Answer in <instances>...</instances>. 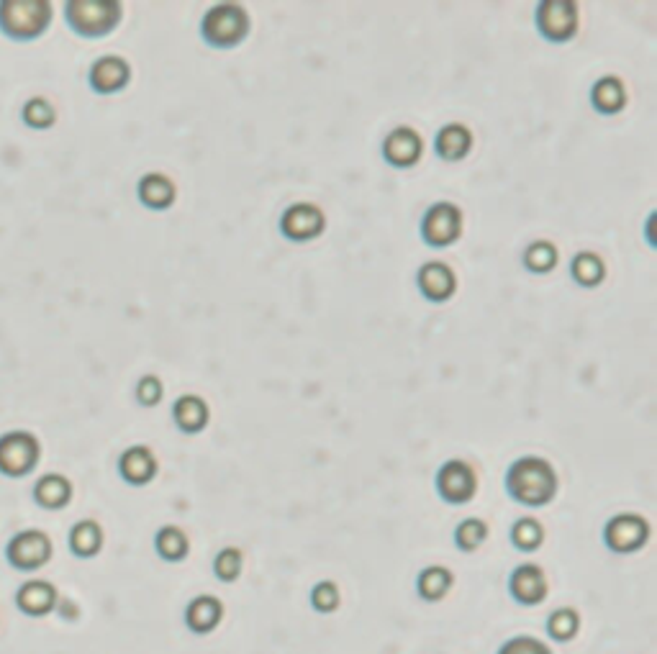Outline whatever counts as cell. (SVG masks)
<instances>
[{
	"label": "cell",
	"instance_id": "cell-1",
	"mask_svg": "<svg viewBox=\"0 0 657 654\" xmlns=\"http://www.w3.org/2000/svg\"><path fill=\"white\" fill-rule=\"evenodd\" d=\"M506 490L521 506L539 508L555 501L560 480L550 462L527 454V457H519L506 472Z\"/></svg>",
	"mask_w": 657,
	"mask_h": 654
},
{
	"label": "cell",
	"instance_id": "cell-2",
	"mask_svg": "<svg viewBox=\"0 0 657 654\" xmlns=\"http://www.w3.org/2000/svg\"><path fill=\"white\" fill-rule=\"evenodd\" d=\"M252 29L249 13L242 3H216L201 21V36L208 47L234 49L244 42Z\"/></svg>",
	"mask_w": 657,
	"mask_h": 654
},
{
	"label": "cell",
	"instance_id": "cell-3",
	"mask_svg": "<svg viewBox=\"0 0 657 654\" xmlns=\"http://www.w3.org/2000/svg\"><path fill=\"white\" fill-rule=\"evenodd\" d=\"M52 21L49 0H0V31L16 42L39 39Z\"/></svg>",
	"mask_w": 657,
	"mask_h": 654
},
{
	"label": "cell",
	"instance_id": "cell-4",
	"mask_svg": "<svg viewBox=\"0 0 657 654\" xmlns=\"http://www.w3.org/2000/svg\"><path fill=\"white\" fill-rule=\"evenodd\" d=\"M65 16L77 36L101 39L121 24L124 6L119 0H67Z\"/></svg>",
	"mask_w": 657,
	"mask_h": 654
},
{
	"label": "cell",
	"instance_id": "cell-5",
	"mask_svg": "<svg viewBox=\"0 0 657 654\" xmlns=\"http://www.w3.org/2000/svg\"><path fill=\"white\" fill-rule=\"evenodd\" d=\"M539 36L550 44H568L581 29V8L575 0H542L534 11Z\"/></svg>",
	"mask_w": 657,
	"mask_h": 654
},
{
	"label": "cell",
	"instance_id": "cell-6",
	"mask_svg": "<svg viewBox=\"0 0 657 654\" xmlns=\"http://www.w3.org/2000/svg\"><path fill=\"white\" fill-rule=\"evenodd\" d=\"M42 457L39 439L29 431H11L0 436V475L26 478Z\"/></svg>",
	"mask_w": 657,
	"mask_h": 654
},
{
	"label": "cell",
	"instance_id": "cell-7",
	"mask_svg": "<svg viewBox=\"0 0 657 654\" xmlns=\"http://www.w3.org/2000/svg\"><path fill=\"white\" fill-rule=\"evenodd\" d=\"M462 236V211L450 201H439L421 218V239L432 249H447Z\"/></svg>",
	"mask_w": 657,
	"mask_h": 654
},
{
	"label": "cell",
	"instance_id": "cell-8",
	"mask_svg": "<svg viewBox=\"0 0 657 654\" xmlns=\"http://www.w3.org/2000/svg\"><path fill=\"white\" fill-rule=\"evenodd\" d=\"M434 488L444 503L465 506L478 493V475H475L473 465H468L465 460H447L437 470Z\"/></svg>",
	"mask_w": 657,
	"mask_h": 654
},
{
	"label": "cell",
	"instance_id": "cell-9",
	"mask_svg": "<svg viewBox=\"0 0 657 654\" xmlns=\"http://www.w3.org/2000/svg\"><path fill=\"white\" fill-rule=\"evenodd\" d=\"M6 557L21 572L39 570V567H44L52 560V539L39 529L18 531L16 537L8 542Z\"/></svg>",
	"mask_w": 657,
	"mask_h": 654
},
{
	"label": "cell",
	"instance_id": "cell-10",
	"mask_svg": "<svg viewBox=\"0 0 657 654\" xmlns=\"http://www.w3.org/2000/svg\"><path fill=\"white\" fill-rule=\"evenodd\" d=\"M650 539V524L637 513H619L604 526V544L616 554L640 552Z\"/></svg>",
	"mask_w": 657,
	"mask_h": 654
},
{
	"label": "cell",
	"instance_id": "cell-11",
	"mask_svg": "<svg viewBox=\"0 0 657 654\" xmlns=\"http://www.w3.org/2000/svg\"><path fill=\"white\" fill-rule=\"evenodd\" d=\"M326 231V216L319 206L314 203H293L291 208H285L280 216V234L288 242H311L319 239Z\"/></svg>",
	"mask_w": 657,
	"mask_h": 654
},
{
	"label": "cell",
	"instance_id": "cell-12",
	"mask_svg": "<svg viewBox=\"0 0 657 654\" xmlns=\"http://www.w3.org/2000/svg\"><path fill=\"white\" fill-rule=\"evenodd\" d=\"M421 154H424V142H421L419 131L411 129V126H398L385 136L383 160L396 170L414 167L421 160Z\"/></svg>",
	"mask_w": 657,
	"mask_h": 654
},
{
	"label": "cell",
	"instance_id": "cell-13",
	"mask_svg": "<svg viewBox=\"0 0 657 654\" xmlns=\"http://www.w3.org/2000/svg\"><path fill=\"white\" fill-rule=\"evenodd\" d=\"M90 88L101 95L121 93L131 83V67L124 57L108 54V57L95 59L88 72Z\"/></svg>",
	"mask_w": 657,
	"mask_h": 654
},
{
	"label": "cell",
	"instance_id": "cell-14",
	"mask_svg": "<svg viewBox=\"0 0 657 654\" xmlns=\"http://www.w3.org/2000/svg\"><path fill=\"white\" fill-rule=\"evenodd\" d=\"M416 285L429 303H447L457 290V275L444 262H427L416 272Z\"/></svg>",
	"mask_w": 657,
	"mask_h": 654
},
{
	"label": "cell",
	"instance_id": "cell-15",
	"mask_svg": "<svg viewBox=\"0 0 657 654\" xmlns=\"http://www.w3.org/2000/svg\"><path fill=\"white\" fill-rule=\"evenodd\" d=\"M509 590L521 606H537L547 598V578L542 567L519 565L509 578Z\"/></svg>",
	"mask_w": 657,
	"mask_h": 654
},
{
	"label": "cell",
	"instance_id": "cell-16",
	"mask_svg": "<svg viewBox=\"0 0 657 654\" xmlns=\"http://www.w3.org/2000/svg\"><path fill=\"white\" fill-rule=\"evenodd\" d=\"M57 588L49 580H29L18 588L16 593V606L18 611L26 616H47L57 606Z\"/></svg>",
	"mask_w": 657,
	"mask_h": 654
},
{
	"label": "cell",
	"instance_id": "cell-17",
	"mask_svg": "<svg viewBox=\"0 0 657 654\" xmlns=\"http://www.w3.org/2000/svg\"><path fill=\"white\" fill-rule=\"evenodd\" d=\"M473 149V131L465 124H447L437 131L434 139V152L444 162L465 160Z\"/></svg>",
	"mask_w": 657,
	"mask_h": 654
},
{
	"label": "cell",
	"instance_id": "cell-18",
	"mask_svg": "<svg viewBox=\"0 0 657 654\" xmlns=\"http://www.w3.org/2000/svg\"><path fill=\"white\" fill-rule=\"evenodd\" d=\"M119 472L129 485H147L157 475V457L149 447H129L119 457Z\"/></svg>",
	"mask_w": 657,
	"mask_h": 654
},
{
	"label": "cell",
	"instance_id": "cell-19",
	"mask_svg": "<svg viewBox=\"0 0 657 654\" xmlns=\"http://www.w3.org/2000/svg\"><path fill=\"white\" fill-rule=\"evenodd\" d=\"M208 419H211V411L201 395H180L178 401L172 403V421L183 434H201L208 426Z\"/></svg>",
	"mask_w": 657,
	"mask_h": 654
},
{
	"label": "cell",
	"instance_id": "cell-20",
	"mask_svg": "<svg viewBox=\"0 0 657 654\" xmlns=\"http://www.w3.org/2000/svg\"><path fill=\"white\" fill-rule=\"evenodd\" d=\"M137 195L142 206H147L149 211H167L175 203V198H178V188L162 172H149V175L139 180Z\"/></svg>",
	"mask_w": 657,
	"mask_h": 654
},
{
	"label": "cell",
	"instance_id": "cell-21",
	"mask_svg": "<svg viewBox=\"0 0 657 654\" xmlns=\"http://www.w3.org/2000/svg\"><path fill=\"white\" fill-rule=\"evenodd\" d=\"M591 106L601 116H616L627 106V88L616 75H606L596 80L591 88Z\"/></svg>",
	"mask_w": 657,
	"mask_h": 654
},
{
	"label": "cell",
	"instance_id": "cell-22",
	"mask_svg": "<svg viewBox=\"0 0 657 654\" xmlns=\"http://www.w3.org/2000/svg\"><path fill=\"white\" fill-rule=\"evenodd\" d=\"M224 619V603L214 596H198L185 608V624L196 634H211Z\"/></svg>",
	"mask_w": 657,
	"mask_h": 654
},
{
	"label": "cell",
	"instance_id": "cell-23",
	"mask_svg": "<svg viewBox=\"0 0 657 654\" xmlns=\"http://www.w3.org/2000/svg\"><path fill=\"white\" fill-rule=\"evenodd\" d=\"M34 501L47 511H60L72 501V483L65 475L49 472L44 478L36 480L34 485Z\"/></svg>",
	"mask_w": 657,
	"mask_h": 654
},
{
	"label": "cell",
	"instance_id": "cell-24",
	"mask_svg": "<svg viewBox=\"0 0 657 654\" xmlns=\"http://www.w3.org/2000/svg\"><path fill=\"white\" fill-rule=\"evenodd\" d=\"M101 547H103V529L98 521L93 519L77 521V524L70 529V549L75 557L90 560V557H95V554L101 552Z\"/></svg>",
	"mask_w": 657,
	"mask_h": 654
},
{
	"label": "cell",
	"instance_id": "cell-25",
	"mask_svg": "<svg viewBox=\"0 0 657 654\" xmlns=\"http://www.w3.org/2000/svg\"><path fill=\"white\" fill-rule=\"evenodd\" d=\"M452 585H455V575L442 565L424 567L419 572V578H416V590H419V596L424 601H442L450 593Z\"/></svg>",
	"mask_w": 657,
	"mask_h": 654
},
{
	"label": "cell",
	"instance_id": "cell-26",
	"mask_svg": "<svg viewBox=\"0 0 657 654\" xmlns=\"http://www.w3.org/2000/svg\"><path fill=\"white\" fill-rule=\"evenodd\" d=\"M570 277L581 288H598L606 280V265L596 252L575 254L570 262Z\"/></svg>",
	"mask_w": 657,
	"mask_h": 654
},
{
	"label": "cell",
	"instance_id": "cell-27",
	"mask_svg": "<svg viewBox=\"0 0 657 654\" xmlns=\"http://www.w3.org/2000/svg\"><path fill=\"white\" fill-rule=\"evenodd\" d=\"M154 549L165 562H183L190 552L188 534L180 526H162L154 537Z\"/></svg>",
	"mask_w": 657,
	"mask_h": 654
},
{
	"label": "cell",
	"instance_id": "cell-28",
	"mask_svg": "<svg viewBox=\"0 0 657 654\" xmlns=\"http://www.w3.org/2000/svg\"><path fill=\"white\" fill-rule=\"evenodd\" d=\"M557 260H560V252L552 242H545V239H539V242H532L524 254H521V262L527 267L532 275H547L557 267Z\"/></svg>",
	"mask_w": 657,
	"mask_h": 654
},
{
	"label": "cell",
	"instance_id": "cell-29",
	"mask_svg": "<svg viewBox=\"0 0 657 654\" xmlns=\"http://www.w3.org/2000/svg\"><path fill=\"white\" fill-rule=\"evenodd\" d=\"M511 544H514L516 549H521V552H534V549L545 544V529H542V524H539L537 519L524 516V519H519L511 526Z\"/></svg>",
	"mask_w": 657,
	"mask_h": 654
},
{
	"label": "cell",
	"instance_id": "cell-30",
	"mask_svg": "<svg viewBox=\"0 0 657 654\" xmlns=\"http://www.w3.org/2000/svg\"><path fill=\"white\" fill-rule=\"evenodd\" d=\"M581 629V616L573 608H560L547 619V634L557 642H570Z\"/></svg>",
	"mask_w": 657,
	"mask_h": 654
},
{
	"label": "cell",
	"instance_id": "cell-31",
	"mask_svg": "<svg viewBox=\"0 0 657 654\" xmlns=\"http://www.w3.org/2000/svg\"><path fill=\"white\" fill-rule=\"evenodd\" d=\"M488 539V526L486 521L480 519H465L457 524L455 529V544L462 552H475V549L483 547V542Z\"/></svg>",
	"mask_w": 657,
	"mask_h": 654
},
{
	"label": "cell",
	"instance_id": "cell-32",
	"mask_svg": "<svg viewBox=\"0 0 657 654\" xmlns=\"http://www.w3.org/2000/svg\"><path fill=\"white\" fill-rule=\"evenodd\" d=\"M242 567H244V557L237 547H226L216 554L214 572L221 583H234V580L242 575Z\"/></svg>",
	"mask_w": 657,
	"mask_h": 654
},
{
	"label": "cell",
	"instance_id": "cell-33",
	"mask_svg": "<svg viewBox=\"0 0 657 654\" xmlns=\"http://www.w3.org/2000/svg\"><path fill=\"white\" fill-rule=\"evenodd\" d=\"M21 116H24L26 126H31V129H49L57 121V111H54V106L47 98H31Z\"/></svg>",
	"mask_w": 657,
	"mask_h": 654
},
{
	"label": "cell",
	"instance_id": "cell-34",
	"mask_svg": "<svg viewBox=\"0 0 657 654\" xmlns=\"http://www.w3.org/2000/svg\"><path fill=\"white\" fill-rule=\"evenodd\" d=\"M339 601H342V596H339V588L332 580H321V583H316L314 590H311V606L319 613L337 611Z\"/></svg>",
	"mask_w": 657,
	"mask_h": 654
},
{
	"label": "cell",
	"instance_id": "cell-35",
	"mask_svg": "<svg viewBox=\"0 0 657 654\" xmlns=\"http://www.w3.org/2000/svg\"><path fill=\"white\" fill-rule=\"evenodd\" d=\"M162 395H165V385L157 375H144L142 380L137 383V401L142 406L152 408L162 401Z\"/></svg>",
	"mask_w": 657,
	"mask_h": 654
},
{
	"label": "cell",
	"instance_id": "cell-36",
	"mask_svg": "<svg viewBox=\"0 0 657 654\" xmlns=\"http://www.w3.org/2000/svg\"><path fill=\"white\" fill-rule=\"evenodd\" d=\"M498 654H552V649L534 637H514L498 649Z\"/></svg>",
	"mask_w": 657,
	"mask_h": 654
},
{
	"label": "cell",
	"instance_id": "cell-37",
	"mask_svg": "<svg viewBox=\"0 0 657 654\" xmlns=\"http://www.w3.org/2000/svg\"><path fill=\"white\" fill-rule=\"evenodd\" d=\"M652 226H655V213H652V216L647 218V242H650V247H655V236H652Z\"/></svg>",
	"mask_w": 657,
	"mask_h": 654
}]
</instances>
